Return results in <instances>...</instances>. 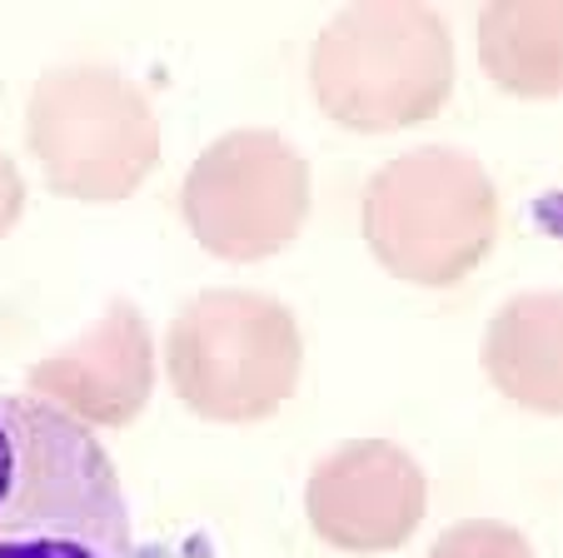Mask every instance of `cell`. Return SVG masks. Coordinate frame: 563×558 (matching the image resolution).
<instances>
[{
  "label": "cell",
  "mask_w": 563,
  "mask_h": 558,
  "mask_svg": "<svg viewBox=\"0 0 563 558\" xmlns=\"http://www.w3.org/2000/svg\"><path fill=\"white\" fill-rule=\"evenodd\" d=\"M0 558H130L115 463L41 394H0Z\"/></svg>",
  "instance_id": "6da1fadb"
},
{
  "label": "cell",
  "mask_w": 563,
  "mask_h": 558,
  "mask_svg": "<svg viewBox=\"0 0 563 558\" xmlns=\"http://www.w3.org/2000/svg\"><path fill=\"white\" fill-rule=\"evenodd\" d=\"M309 85L344 130L389 135L439 116L454 90V41L429 6H350L314 41Z\"/></svg>",
  "instance_id": "7a4b0ae2"
},
{
  "label": "cell",
  "mask_w": 563,
  "mask_h": 558,
  "mask_svg": "<svg viewBox=\"0 0 563 558\" xmlns=\"http://www.w3.org/2000/svg\"><path fill=\"white\" fill-rule=\"evenodd\" d=\"M364 240L405 285L449 289L484 264L499 234V190L474 155L419 145L379 165L364 190Z\"/></svg>",
  "instance_id": "3957f363"
},
{
  "label": "cell",
  "mask_w": 563,
  "mask_h": 558,
  "mask_svg": "<svg viewBox=\"0 0 563 558\" xmlns=\"http://www.w3.org/2000/svg\"><path fill=\"white\" fill-rule=\"evenodd\" d=\"M25 140L65 200L115 205L159 165V120L140 85L110 65L45 70L25 106Z\"/></svg>",
  "instance_id": "277c9868"
},
{
  "label": "cell",
  "mask_w": 563,
  "mask_h": 558,
  "mask_svg": "<svg viewBox=\"0 0 563 558\" xmlns=\"http://www.w3.org/2000/svg\"><path fill=\"white\" fill-rule=\"evenodd\" d=\"M170 384L200 419L255 424L295 394L305 344L279 299L255 289H205L170 325Z\"/></svg>",
  "instance_id": "5b68a950"
},
{
  "label": "cell",
  "mask_w": 563,
  "mask_h": 558,
  "mask_svg": "<svg viewBox=\"0 0 563 558\" xmlns=\"http://www.w3.org/2000/svg\"><path fill=\"white\" fill-rule=\"evenodd\" d=\"M185 225L210 254L234 264L295 244L309 215V165L275 130H230L185 175Z\"/></svg>",
  "instance_id": "8992f818"
},
{
  "label": "cell",
  "mask_w": 563,
  "mask_h": 558,
  "mask_svg": "<svg viewBox=\"0 0 563 558\" xmlns=\"http://www.w3.org/2000/svg\"><path fill=\"white\" fill-rule=\"evenodd\" d=\"M429 489L419 463L389 439H360L314 463L305 489L309 524L324 544L350 554H384L415 538Z\"/></svg>",
  "instance_id": "52a82bcc"
},
{
  "label": "cell",
  "mask_w": 563,
  "mask_h": 558,
  "mask_svg": "<svg viewBox=\"0 0 563 558\" xmlns=\"http://www.w3.org/2000/svg\"><path fill=\"white\" fill-rule=\"evenodd\" d=\"M150 384H155V344L145 315L130 299H115L96 329L31 369V394L75 414L80 424H106V429H120L145 409Z\"/></svg>",
  "instance_id": "ba28073f"
},
{
  "label": "cell",
  "mask_w": 563,
  "mask_h": 558,
  "mask_svg": "<svg viewBox=\"0 0 563 558\" xmlns=\"http://www.w3.org/2000/svg\"><path fill=\"white\" fill-rule=\"evenodd\" d=\"M484 369L514 404L563 414V299L549 289L509 299L484 339Z\"/></svg>",
  "instance_id": "9c48e42d"
},
{
  "label": "cell",
  "mask_w": 563,
  "mask_h": 558,
  "mask_svg": "<svg viewBox=\"0 0 563 558\" xmlns=\"http://www.w3.org/2000/svg\"><path fill=\"white\" fill-rule=\"evenodd\" d=\"M478 55L484 70L509 96L549 100L563 85V15L549 0L533 6H489L478 21Z\"/></svg>",
  "instance_id": "30bf717a"
},
{
  "label": "cell",
  "mask_w": 563,
  "mask_h": 558,
  "mask_svg": "<svg viewBox=\"0 0 563 558\" xmlns=\"http://www.w3.org/2000/svg\"><path fill=\"white\" fill-rule=\"evenodd\" d=\"M429 558H533L529 538L509 524H494V518H468V524H454Z\"/></svg>",
  "instance_id": "8fae6325"
},
{
  "label": "cell",
  "mask_w": 563,
  "mask_h": 558,
  "mask_svg": "<svg viewBox=\"0 0 563 558\" xmlns=\"http://www.w3.org/2000/svg\"><path fill=\"white\" fill-rule=\"evenodd\" d=\"M21 210H25V179H21V169L11 165V155L0 150V240L11 234Z\"/></svg>",
  "instance_id": "7c38bea8"
}]
</instances>
